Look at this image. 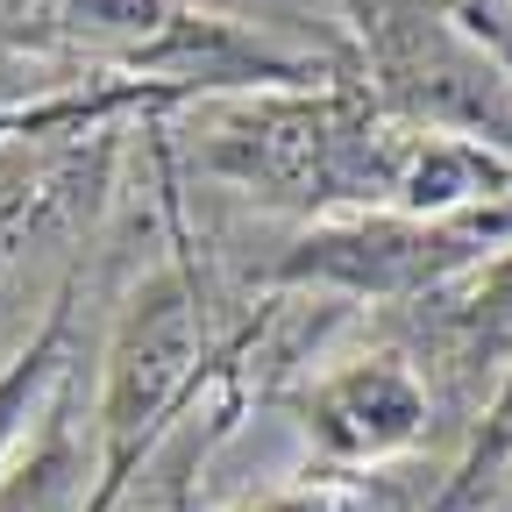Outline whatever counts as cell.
<instances>
[{"mask_svg":"<svg viewBox=\"0 0 512 512\" xmlns=\"http://www.w3.org/2000/svg\"><path fill=\"white\" fill-rule=\"evenodd\" d=\"M498 356H512V256L463 306V363H498Z\"/></svg>","mask_w":512,"mask_h":512,"instance_id":"5b68a950","label":"cell"},{"mask_svg":"<svg viewBox=\"0 0 512 512\" xmlns=\"http://www.w3.org/2000/svg\"><path fill=\"white\" fill-rule=\"evenodd\" d=\"M43 370H50V349H36L15 377H0V448H8V434H15V420L29 413V399H36V384H43Z\"/></svg>","mask_w":512,"mask_h":512,"instance_id":"8992f818","label":"cell"},{"mask_svg":"<svg viewBox=\"0 0 512 512\" xmlns=\"http://www.w3.org/2000/svg\"><path fill=\"white\" fill-rule=\"evenodd\" d=\"M192 363H200V313H192L185 285L178 278H157L128 299L121 328H114V349H107V399H100V420L114 434V456H128L157 420L164 406L185 392Z\"/></svg>","mask_w":512,"mask_h":512,"instance_id":"7a4b0ae2","label":"cell"},{"mask_svg":"<svg viewBox=\"0 0 512 512\" xmlns=\"http://www.w3.org/2000/svg\"><path fill=\"white\" fill-rule=\"evenodd\" d=\"M505 228H512V214H498V221H484V214L363 221V228H328V235L299 242V256L285 271L320 278V285H349V292H413V285H434L456 264H470V256L491 249V235H505Z\"/></svg>","mask_w":512,"mask_h":512,"instance_id":"6da1fadb","label":"cell"},{"mask_svg":"<svg viewBox=\"0 0 512 512\" xmlns=\"http://www.w3.org/2000/svg\"><path fill=\"white\" fill-rule=\"evenodd\" d=\"M320 434H328L342 456H392L406 448L427 420V392L420 377L392 356H370V363H349L342 377H328V392L313 406Z\"/></svg>","mask_w":512,"mask_h":512,"instance_id":"3957f363","label":"cell"},{"mask_svg":"<svg viewBox=\"0 0 512 512\" xmlns=\"http://www.w3.org/2000/svg\"><path fill=\"white\" fill-rule=\"evenodd\" d=\"M491 164L470 150V143H448V136H427L399 157L392 171V192H399V207L420 214V221H441V214H463L470 200H491Z\"/></svg>","mask_w":512,"mask_h":512,"instance_id":"277c9868","label":"cell"}]
</instances>
